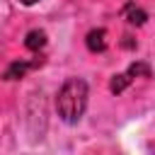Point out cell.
I'll return each mask as SVG.
<instances>
[{"label": "cell", "mask_w": 155, "mask_h": 155, "mask_svg": "<svg viewBox=\"0 0 155 155\" xmlns=\"http://www.w3.org/2000/svg\"><path fill=\"white\" fill-rule=\"evenodd\" d=\"M87 48L92 53H102L107 48V31L104 29H92L87 34Z\"/></svg>", "instance_id": "7a4b0ae2"}, {"label": "cell", "mask_w": 155, "mask_h": 155, "mask_svg": "<svg viewBox=\"0 0 155 155\" xmlns=\"http://www.w3.org/2000/svg\"><path fill=\"white\" fill-rule=\"evenodd\" d=\"M133 80V75L126 70V73H121V75H114V80H111V85H109V90L111 92H124V87L128 85Z\"/></svg>", "instance_id": "8992f818"}, {"label": "cell", "mask_w": 155, "mask_h": 155, "mask_svg": "<svg viewBox=\"0 0 155 155\" xmlns=\"http://www.w3.org/2000/svg\"><path fill=\"white\" fill-rule=\"evenodd\" d=\"M19 2H24V5H34V2H39V0H19Z\"/></svg>", "instance_id": "52a82bcc"}, {"label": "cell", "mask_w": 155, "mask_h": 155, "mask_svg": "<svg viewBox=\"0 0 155 155\" xmlns=\"http://www.w3.org/2000/svg\"><path fill=\"white\" fill-rule=\"evenodd\" d=\"M124 17H126L131 24H143V22H145V12H143L140 7H136V5H126V7H124Z\"/></svg>", "instance_id": "277c9868"}, {"label": "cell", "mask_w": 155, "mask_h": 155, "mask_svg": "<svg viewBox=\"0 0 155 155\" xmlns=\"http://www.w3.org/2000/svg\"><path fill=\"white\" fill-rule=\"evenodd\" d=\"M36 63H12L10 68H7V73H5V80H17V78H22L29 68H34Z\"/></svg>", "instance_id": "5b68a950"}, {"label": "cell", "mask_w": 155, "mask_h": 155, "mask_svg": "<svg viewBox=\"0 0 155 155\" xmlns=\"http://www.w3.org/2000/svg\"><path fill=\"white\" fill-rule=\"evenodd\" d=\"M24 44H27V48L39 51V48H44V46H46V34L34 29V31H29V34H27V41H24Z\"/></svg>", "instance_id": "3957f363"}, {"label": "cell", "mask_w": 155, "mask_h": 155, "mask_svg": "<svg viewBox=\"0 0 155 155\" xmlns=\"http://www.w3.org/2000/svg\"><path fill=\"white\" fill-rule=\"evenodd\" d=\"M87 107V85L78 78H70L61 90H58V97H56V109L61 114L63 121L73 124L82 116Z\"/></svg>", "instance_id": "6da1fadb"}]
</instances>
